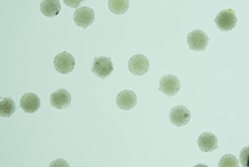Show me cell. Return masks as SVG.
I'll list each match as a JSON object with an SVG mask.
<instances>
[{"label":"cell","instance_id":"1","mask_svg":"<svg viewBox=\"0 0 249 167\" xmlns=\"http://www.w3.org/2000/svg\"><path fill=\"white\" fill-rule=\"evenodd\" d=\"M91 73L99 79H107L113 73V62L108 56H97L93 59Z\"/></svg>","mask_w":249,"mask_h":167},{"label":"cell","instance_id":"2","mask_svg":"<svg viewBox=\"0 0 249 167\" xmlns=\"http://www.w3.org/2000/svg\"><path fill=\"white\" fill-rule=\"evenodd\" d=\"M238 23L237 15L233 9H224L214 18V24L221 31H231Z\"/></svg>","mask_w":249,"mask_h":167},{"label":"cell","instance_id":"3","mask_svg":"<svg viewBox=\"0 0 249 167\" xmlns=\"http://www.w3.org/2000/svg\"><path fill=\"white\" fill-rule=\"evenodd\" d=\"M208 43H210V37L199 29H196L187 35V44L193 51H204Z\"/></svg>","mask_w":249,"mask_h":167},{"label":"cell","instance_id":"4","mask_svg":"<svg viewBox=\"0 0 249 167\" xmlns=\"http://www.w3.org/2000/svg\"><path fill=\"white\" fill-rule=\"evenodd\" d=\"M75 64H76L75 57L66 51H62V53L57 54L54 59L55 70L62 75L70 74L71 71L75 69Z\"/></svg>","mask_w":249,"mask_h":167},{"label":"cell","instance_id":"5","mask_svg":"<svg viewBox=\"0 0 249 167\" xmlns=\"http://www.w3.org/2000/svg\"><path fill=\"white\" fill-rule=\"evenodd\" d=\"M148 69H150V60L144 55L136 54L128 60V71L131 74L142 76L147 73Z\"/></svg>","mask_w":249,"mask_h":167},{"label":"cell","instance_id":"6","mask_svg":"<svg viewBox=\"0 0 249 167\" xmlns=\"http://www.w3.org/2000/svg\"><path fill=\"white\" fill-rule=\"evenodd\" d=\"M179 89H181V81L175 75H164L160 80L159 90L167 96H175L176 93H178Z\"/></svg>","mask_w":249,"mask_h":167},{"label":"cell","instance_id":"7","mask_svg":"<svg viewBox=\"0 0 249 167\" xmlns=\"http://www.w3.org/2000/svg\"><path fill=\"white\" fill-rule=\"evenodd\" d=\"M191 120V111L186 108L184 105L175 106L171 109L170 111V121L171 124L177 126V128H182L184 125H187Z\"/></svg>","mask_w":249,"mask_h":167},{"label":"cell","instance_id":"8","mask_svg":"<svg viewBox=\"0 0 249 167\" xmlns=\"http://www.w3.org/2000/svg\"><path fill=\"white\" fill-rule=\"evenodd\" d=\"M50 104L53 108L57 110H64V109L70 108L71 105V95L66 89H57L51 93Z\"/></svg>","mask_w":249,"mask_h":167},{"label":"cell","instance_id":"9","mask_svg":"<svg viewBox=\"0 0 249 167\" xmlns=\"http://www.w3.org/2000/svg\"><path fill=\"white\" fill-rule=\"evenodd\" d=\"M74 21L80 28H89L95 21V12L89 6H81L75 12Z\"/></svg>","mask_w":249,"mask_h":167},{"label":"cell","instance_id":"10","mask_svg":"<svg viewBox=\"0 0 249 167\" xmlns=\"http://www.w3.org/2000/svg\"><path fill=\"white\" fill-rule=\"evenodd\" d=\"M40 106H41L40 97L34 93H24L20 99V108L26 113H35L39 111Z\"/></svg>","mask_w":249,"mask_h":167},{"label":"cell","instance_id":"11","mask_svg":"<svg viewBox=\"0 0 249 167\" xmlns=\"http://www.w3.org/2000/svg\"><path fill=\"white\" fill-rule=\"evenodd\" d=\"M116 104L121 110H132L137 105V95L131 90H124L117 95Z\"/></svg>","mask_w":249,"mask_h":167},{"label":"cell","instance_id":"12","mask_svg":"<svg viewBox=\"0 0 249 167\" xmlns=\"http://www.w3.org/2000/svg\"><path fill=\"white\" fill-rule=\"evenodd\" d=\"M198 148L202 152H213L218 148V140L217 136L212 132H203L199 135L198 140H197Z\"/></svg>","mask_w":249,"mask_h":167},{"label":"cell","instance_id":"13","mask_svg":"<svg viewBox=\"0 0 249 167\" xmlns=\"http://www.w3.org/2000/svg\"><path fill=\"white\" fill-rule=\"evenodd\" d=\"M61 10V3L59 0H43L40 1V12L48 18H54L59 15Z\"/></svg>","mask_w":249,"mask_h":167},{"label":"cell","instance_id":"14","mask_svg":"<svg viewBox=\"0 0 249 167\" xmlns=\"http://www.w3.org/2000/svg\"><path fill=\"white\" fill-rule=\"evenodd\" d=\"M17 111V104L12 97H1L0 100V116L10 117Z\"/></svg>","mask_w":249,"mask_h":167},{"label":"cell","instance_id":"15","mask_svg":"<svg viewBox=\"0 0 249 167\" xmlns=\"http://www.w3.org/2000/svg\"><path fill=\"white\" fill-rule=\"evenodd\" d=\"M107 4L110 12L116 15L124 14L130 8V1L128 0H110Z\"/></svg>","mask_w":249,"mask_h":167},{"label":"cell","instance_id":"16","mask_svg":"<svg viewBox=\"0 0 249 167\" xmlns=\"http://www.w3.org/2000/svg\"><path fill=\"white\" fill-rule=\"evenodd\" d=\"M218 166L219 167H238L239 166V162L235 159V156L231 155H224L219 161H218Z\"/></svg>","mask_w":249,"mask_h":167},{"label":"cell","instance_id":"17","mask_svg":"<svg viewBox=\"0 0 249 167\" xmlns=\"http://www.w3.org/2000/svg\"><path fill=\"white\" fill-rule=\"evenodd\" d=\"M248 151H249L248 146H246V148H244L243 150L241 151V162H239V166H243V167H248L249 166Z\"/></svg>","mask_w":249,"mask_h":167},{"label":"cell","instance_id":"18","mask_svg":"<svg viewBox=\"0 0 249 167\" xmlns=\"http://www.w3.org/2000/svg\"><path fill=\"white\" fill-rule=\"evenodd\" d=\"M55 166H62V167H69L70 165L68 164V161L66 160H62V159H59V160H55V161H53L50 164V167H55Z\"/></svg>","mask_w":249,"mask_h":167},{"label":"cell","instance_id":"19","mask_svg":"<svg viewBox=\"0 0 249 167\" xmlns=\"http://www.w3.org/2000/svg\"><path fill=\"white\" fill-rule=\"evenodd\" d=\"M65 4L68 6H70V8H77V6L81 4V1H80V0H76V1H70V0H65Z\"/></svg>","mask_w":249,"mask_h":167}]
</instances>
